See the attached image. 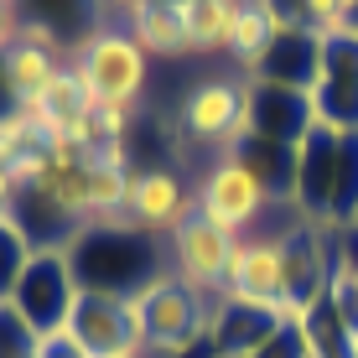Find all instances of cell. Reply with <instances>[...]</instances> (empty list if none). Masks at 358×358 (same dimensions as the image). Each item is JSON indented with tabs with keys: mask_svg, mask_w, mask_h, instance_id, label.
I'll list each match as a JSON object with an SVG mask.
<instances>
[{
	"mask_svg": "<svg viewBox=\"0 0 358 358\" xmlns=\"http://www.w3.org/2000/svg\"><path fill=\"white\" fill-rule=\"evenodd\" d=\"M68 260H73V275H78L83 291L135 296L166 265V244H156L151 234H120V229L89 224L68 244Z\"/></svg>",
	"mask_w": 358,
	"mask_h": 358,
	"instance_id": "obj_1",
	"label": "cell"
},
{
	"mask_svg": "<svg viewBox=\"0 0 358 358\" xmlns=\"http://www.w3.org/2000/svg\"><path fill=\"white\" fill-rule=\"evenodd\" d=\"M68 68L83 78L94 104H120V109L141 104L145 78H151V57L135 47V36L125 27H99L94 36H83L73 47Z\"/></svg>",
	"mask_w": 358,
	"mask_h": 358,
	"instance_id": "obj_2",
	"label": "cell"
},
{
	"mask_svg": "<svg viewBox=\"0 0 358 358\" xmlns=\"http://www.w3.org/2000/svg\"><path fill=\"white\" fill-rule=\"evenodd\" d=\"M192 213L208 218L213 229H224L229 239H244V234L265 229V218L275 213V197L265 192V182L239 156H218L192 192Z\"/></svg>",
	"mask_w": 358,
	"mask_h": 358,
	"instance_id": "obj_3",
	"label": "cell"
},
{
	"mask_svg": "<svg viewBox=\"0 0 358 358\" xmlns=\"http://www.w3.org/2000/svg\"><path fill=\"white\" fill-rule=\"evenodd\" d=\"M135 322H141V338H145V353H162L182 338H197L208 343V312H213V296H197L192 286H182L171 275V265H162L151 280H145L135 296H125Z\"/></svg>",
	"mask_w": 358,
	"mask_h": 358,
	"instance_id": "obj_4",
	"label": "cell"
},
{
	"mask_svg": "<svg viewBox=\"0 0 358 358\" xmlns=\"http://www.w3.org/2000/svg\"><path fill=\"white\" fill-rule=\"evenodd\" d=\"M78 291L83 286H78V275H73L68 250H36L27 260V270H21L16 291L6 296V306L36 332V338H52V332L68 327Z\"/></svg>",
	"mask_w": 358,
	"mask_h": 358,
	"instance_id": "obj_5",
	"label": "cell"
},
{
	"mask_svg": "<svg viewBox=\"0 0 358 358\" xmlns=\"http://www.w3.org/2000/svg\"><path fill=\"white\" fill-rule=\"evenodd\" d=\"M250 83L244 78H208L182 99L177 109V125L187 141H203V145H218V156H234L239 141L250 135Z\"/></svg>",
	"mask_w": 358,
	"mask_h": 358,
	"instance_id": "obj_6",
	"label": "cell"
},
{
	"mask_svg": "<svg viewBox=\"0 0 358 358\" xmlns=\"http://www.w3.org/2000/svg\"><path fill=\"white\" fill-rule=\"evenodd\" d=\"M224 301H250V306H270L286 296V250H280V229H255L244 239H234L229 265H224Z\"/></svg>",
	"mask_w": 358,
	"mask_h": 358,
	"instance_id": "obj_7",
	"label": "cell"
},
{
	"mask_svg": "<svg viewBox=\"0 0 358 358\" xmlns=\"http://www.w3.org/2000/svg\"><path fill=\"white\" fill-rule=\"evenodd\" d=\"M63 332L73 338V348L83 358H109V353H125V348L145 353V338H141V322H135L130 301L125 296H109V291H78Z\"/></svg>",
	"mask_w": 358,
	"mask_h": 358,
	"instance_id": "obj_8",
	"label": "cell"
},
{
	"mask_svg": "<svg viewBox=\"0 0 358 358\" xmlns=\"http://www.w3.org/2000/svg\"><path fill=\"white\" fill-rule=\"evenodd\" d=\"M229 250H234V239L224 229H213L208 218H197V213L166 234V265H171V275H177L182 286H192L197 296H218Z\"/></svg>",
	"mask_w": 358,
	"mask_h": 358,
	"instance_id": "obj_9",
	"label": "cell"
},
{
	"mask_svg": "<svg viewBox=\"0 0 358 358\" xmlns=\"http://www.w3.org/2000/svg\"><path fill=\"white\" fill-rule=\"evenodd\" d=\"M338 151H343V130L312 125L301 145H296V197L291 208L312 224L332 229V192H338Z\"/></svg>",
	"mask_w": 358,
	"mask_h": 358,
	"instance_id": "obj_10",
	"label": "cell"
},
{
	"mask_svg": "<svg viewBox=\"0 0 358 358\" xmlns=\"http://www.w3.org/2000/svg\"><path fill=\"white\" fill-rule=\"evenodd\" d=\"M317 125L358 130V31L322 36V78L312 89Z\"/></svg>",
	"mask_w": 358,
	"mask_h": 358,
	"instance_id": "obj_11",
	"label": "cell"
},
{
	"mask_svg": "<svg viewBox=\"0 0 358 358\" xmlns=\"http://www.w3.org/2000/svg\"><path fill=\"white\" fill-rule=\"evenodd\" d=\"M125 213L135 218V229H141V234L166 239L177 224H187V218H192V192H187V182H182L171 166H141V171H135V182H130Z\"/></svg>",
	"mask_w": 358,
	"mask_h": 358,
	"instance_id": "obj_12",
	"label": "cell"
},
{
	"mask_svg": "<svg viewBox=\"0 0 358 358\" xmlns=\"http://www.w3.org/2000/svg\"><path fill=\"white\" fill-rule=\"evenodd\" d=\"M250 83V78H244ZM250 135L260 141H275V145H301L317 125V104L312 94L301 89H275V83H250Z\"/></svg>",
	"mask_w": 358,
	"mask_h": 358,
	"instance_id": "obj_13",
	"label": "cell"
},
{
	"mask_svg": "<svg viewBox=\"0 0 358 358\" xmlns=\"http://www.w3.org/2000/svg\"><path fill=\"white\" fill-rule=\"evenodd\" d=\"M250 83H275V89L312 94L322 78V31H286L265 47V57L244 73Z\"/></svg>",
	"mask_w": 358,
	"mask_h": 358,
	"instance_id": "obj_14",
	"label": "cell"
},
{
	"mask_svg": "<svg viewBox=\"0 0 358 358\" xmlns=\"http://www.w3.org/2000/svg\"><path fill=\"white\" fill-rule=\"evenodd\" d=\"M125 31L135 36V47H141L145 57H166V63L192 57L187 16H182V6H171V0H145V6L125 21Z\"/></svg>",
	"mask_w": 358,
	"mask_h": 358,
	"instance_id": "obj_15",
	"label": "cell"
},
{
	"mask_svg": "<svg viewBox=\"0 0 358 358\" xmlns=\"http://www.w3.org/2000/svg\"><path fill=\"white\" fill-rule=\"evenodd\" d=\"M89 104H94V99H89V89H83V78H78L73 68H63V73H57V78L47 83L42 94L27 99L21 109H27V115H31L47 135H52V141H63V130L73 125V120L89 115Z\"/></svg>",
	"mask_w": 358,
	"mask_h": 358,
	"instance_id": "obj_16",
	"label": "cell"
},
{
	"mask_svg": "<svg viewBox=\"0 0 358 358\" xmlns=\"http://www.w3.org/2000/svg\"><path fill=\"white\" fill-rule=\"evenodd\" d=\"M68 68L63 52H47V47H31V42H10L6 52H0V73H6L10 94H16V104H27V99H36L47 89V83L57 78V73Z\"/></svg>",
	"mask_w": 358,
	"mask_h": 358,
	"instance_id": "obj_17",
	"label": "cell"
},
{
	"mask_svg": "<svg viewBox=\"0 0 358 358\" xmlns=\"http://www.w3.org/2000/svg\"><path fill=\"white\" fill-rule=\"evenodd\" d=\"M234 156L265 182L275 208H291V197H296V145H275V141H260V135H244Z\"/></svg>",
	"mask_w": 358,
	"mask_h": 358,
	"instance_id": "obj_18",
	"label": "cell"
},
{
	"mask_svg": "<svg viewBox=\"0 0 358 358\" xmlns=\"http://www.w3.org/2000/svg\"><path fill=\"white\" fill-rule=\"evenodd\" d=\"M21 16L52 27L68 47H78L83 36H94L104 27V21H99V0H21Z\"/></svg>",
	"mask_w": 358,
	"mask_h": 358,
	"instance_id": "obj_19",
	"label": "cell"
},
{
	"mask_svg": "<svg viewBox=\"0 0 358 358\" xmlns=\"http://www.w3.org/2000/svg\"><path fill=\"white\" fill-rule=\"evenodd\" d=\"M239 6H244V0H192V6H182L192 57L229 52V27H234V16H239Z\"/></svg>",
	"mask_w": 358,
	"mask_h": 358,
	"instance_id": "obj_20",
	"label": "cell"
},
{
	"mask_svg": "<svg viewBox=\"0 0 358 358\" xmlns=\"http://www.w3.org/2000/svg\"><path fill=\"white\" fill-rule=\"evenodd\" d=\"M270 42H275V31H270L265 6H260V0H244L239 16H234V27H229V57L239 63V78L265 57V47H270Z\"/></svg>",
	"mask_w": 358,
	"mask_h": 358,
	"instance_id": "obj_21",
	"label": "cell"
},
{
	"mask_svg": "<svg viewBox=\"0 0 358 358\" xmlns=\"http://www.w3.org/2000/svg\"><path fill=\"white\" fill-rule=\"evenodd\" d=\"M358 224V130H343L338 151V192H332V234Z\"/></svg>",
	"mask_w": 358,
	"mask_h": 358,
	"instance_id": "obj_22",
	"label": "cell"
},
{
	"mask_svg": "<svg viewBox=\"0 0 358 358\" xmlns=\"http://www.w3.org/2000/svg\"><path fill=\"white\" fill-rule=\"evenodd\" d=\"M31 239L16 229V218H0V301H6L10 291H16V280H21V270H27L31 260Z\"/></svg>",
	"mask_w": 358,
	"mask_h": 358,
	"instance_id": "obj_23",
	"label": "cell"
},
{
	"mask_svg": "<svg viewBox=\"0 0 358 358\" xmlns=\"http://www.w3.org/2000/svg\"><path fill=\"white\" fill-rule=\"evenodd\" d=\"M36 343H42V338L0 301V358H36Z\"/></svg>",
	"mask_w": 358,
	"mask_h": 358,
	"instance_id": "obj_24",
	"label": "cell"
},
{
	"mask_svg": "<svg viewBox=\"0 0 358 358\" xmlns=\"http://www.w3.org/2000/svg\"><path fill=\"white\" fill-rule=\"evenodd\" d=\"M332 280L358 301V229H343L332 239Z\"/></svg>",
	"mask_w": 358,
	"mask_h": 358,
	"instance_id": "obj_25",
	"label": "cell"
},
{
	"mask_svg": "<svg viewBox=\"0 0 358 358\" xmlns=\"http://www.w3.org/2000/svg\"><path fill=\"white\" fill-rule=\"evenodd\" d=\"M250 358H306V338H301V327H275L270 338L255 348Z\"/></svg>",
	"mask_w": 358,
	"mask_h": 358,
	"instance_id": "obj_26",
	"label": "cell"
},
{
	"mask_svg": "<svg viewBox=\"0 0 358 358\" xmlns=\"http://www.w3.org/2000/svg\"><path fill=\"white\" fill-rule=\"evenodd\" d=\"M141 6L145 0H99V21H104V27H125Z\"/></svg>",
	"mask_w": 358,
	"mask_h": 358,
	"instance_id": "obj_27",
	"label": "cell"
},
{
	"mask_svg": "<svg viewBox=\"0 0 358 358\" xmlns=\"http://www.w3.org/2000/svg\"><path fill=\"white\" fill-rule=\"evenodd\" d=\"M21 36V0H0V52Z\"/></svg>",
	"mask_w": 358,
	"mask_h": 358,
	"instance_id": "obj_28",
	"label": "cell"
},
{
	"mask_svg": "<svg viewBox=\"0 0 358 358\" xmlns=\"http://www.w3.org/2000/svg\"><path fill=\"white\" fill-rule=\"evenodd\" d=\"M16 177H10V166H0V218H10V208H16Z\"/></svg>",
	"mask_w": 358,
	"mask_h": 358,
	"instance_id": "obj_29",
	"label": "cell"
},
{
	"mask_svg": "<svg viewBox=\"0 0 358 358\" xmlns=\"http://www.w3.org/2000/svg\"><path fill=\"white\" fill-rule=\"evenodd\" d=\"M109 358H151V353H141V348H125V353H109Z\"/></svg>",
	"mask_w": 358,
	"mask_h": 358,
	"instance_id": "obj_30",
	"label": "cell"
},
{
	"mask_svg": "<svg viewBox=\"0 0 358 358\" xmlns=\"http://www.w3.org/2000/svg\"><path fill=\"white\" fill-rule=\"evenodd\" d=\"M348 31H358V6H353V16H348Z\"/></svg>",
	"mask_w": 358,
	"mask_h": 358,
	"instance_id": "obj_31",
	"label": "cell"
},
{
	"mask_svg": "<svg viewBox=\"0 0 358 358\" xmlns=\"http://www.w3.org/2000/svg\"><path fill=\"white\" fill-rule=\"evenodd\" d=\"M171 6H192V0H171Z\"/></svg>",
	"mask_w": 358,
	"mask_h": 358,
	"instance_id": "obj_32",
	"label": "cell"
},
{
	"mask_svg": "<svg viewBox=\"0 0 358 358\" xmlns=\"http://www.w3.org/2000/svg\"><path fill=\"white\" fill-rule=\"evenodd\" d=\"M353 6H358V0H348V16H353Z\"/></svg>",
	"mask_w": 358,
	"mask_h": 358,
	"instance_id": "obj_33",
	"label": "cell"
},
{
	"mask_svg": "<svg viewBox=\"0 0 358 358\" xmlns=\"http://www.w3.org/2000/svg\"><path fill=\"white\" fill-rule=\"evenodd\" d=\"M353 358H358V338H353Z\"/></svg>",
	"mask_w": 358,
	"mask_h": 358,
	"instance_id": "obj_34",
	"label": "cell"
},
{
	"mask_svg": "<svg viewBox=\"0 0 358 358\" xmlns=\"http://www.w3.org/2000/svg\"><path fill=\"white\" fill-rule=\"evenodd\" d=\"M353 229H358V224H353Z\"/></svg>",
	"mask_w": 358,
	"mask_h": 358,
	"instance_id": "obj_35",
	"label": "cell"
}]
</instances>
